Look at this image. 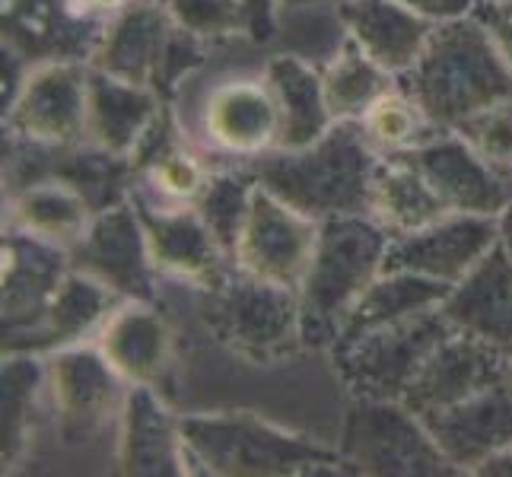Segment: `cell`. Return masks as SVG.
<instances>
[{
  "label": "cell",
  "instance_id": "1",
  "mask_svg": "<svg viewBox=\"0 0 512 477\" xmlns=\"http://www.w3.org/2000/svg\"><path fill=\"white\" fill-rule=\"evenodd\" d=\"M398 83L439 131H458L471 118L512 102V67L474 13L439 23Z\"/></svg>",
  "mask_w": 512,
  "mask_h": 477
},
{
  "label": "cell",
  "instance_id": "2",
  "mask_svg": "<svg viewBox=\"0 0 512 477\" xmlns=\"http://www.w3.org/2000/svg\"><path fill=\"white\" fill-rule=\"evenodd\" d=\"M379 159L360 121H334L331 131L309 147L271 150L242 166L277 201L322 223L331 217L369 214Z\"/></svg>",
  "mask_w": 512,
  "mask_h": 477
},
{
  "label": "cell",
  "instance_id": "3",
  "mask_svg": "<svg viewBox=\"0 0 512 477\" xmlns=\"http://www.w3.org/2000/svg\"><path fill=\"white\" fill-rule=\"evenodd\" d=\"M191 474L217 477H306L347 474L338 449L287 433L255 414L182 417Z\"/></svg>",
  "mask_w": 512,
  "mask_h": 477
},
{
  "label": "cell",
  "instance_id": "4",
  "mask_svg": "<svg viewBox=\"0 0 512 477\" xmlns=\"http://www.w3.org/2000/svg\"><path fill=\"white\" fill-rule=\"evenodd\" d=\"M388 242L392 236L369 214L322 220L312 264L299 284L303 347H334L350 309L382 274Z\"/></svg>",
  "mask_w": 512,
  "mask_h": 477
},
{
  "label": "cell",
  "instance_id": "5",
  "mask_svg": "<svg viewBox=\"0 0 512 477\" xmlns=\"http://www.w3.org/2000/svg\"><path fill=\"white\" fill-rule=\"evenodd\" d=\"M204 322L214 338L252 363H277L303 347L299 290L226 268L207 284Z\"/></svg>",
  "mask_w": 512,
  "mask_h": 477
},
{
  "label": "cell",
  "instance_id": "6",
  "mask_svg": "<svg viewBox=\"0 0 512 477\" xmlns=\"http://www.w3.org/2000/svg\"><path fill=\"white\" fill-rule=\"evenodd\" d=\"M204 45L172 23L163 0H131L105 23L93 67L118 80L150 86L166 99L204 61Z\"/></svg>",
  "mask_w": 512,
  "mask_h": 477
},
{
  "label": "cell",
  "instance_id": "7",
  "mask_svg": "<svg viewBox=\"0 0 512 477\" xmlns=\"http://www.w3.org/2000/svg\"><path fill=\"white\" fill-rule=\"evenodd\" d=\"M338 455L347 474L376 477H452L462 474L443 449L436 446L430 427L404 401L353 398L344 414Z\"/></svg>",
  "mask_w": 512,
  "mask_h": 477
},
{
  "label": "cell",
  "instance_id": "8",
  "mask_svg": "<svg viewBox=\"0 0 512 477\" xmlns=\"http://www.w3.org/2000/svg\"><path fill=\"white\" fill-rule=\"evenodd\" d=\"M455 328L443 309H430L401 322L373 328L357 338L331 347L334 373L350 388L353 398L401 401L417 379L420 366Z\"/></svg>",
  "mask_w": 512,
  "mask_h": 477
},
{
  "label": "cell",
  "instance_id": "9",
  "mask_svg": "<svg viewBox=\"0 0 512 477\" xmlns=\"http://www.w3.org/2000/svg\"><path fill=\"white\" fill-rule=\"evenodd\" d=\"M45 369L48 395L67 446L90 443L115 417H121L131 385L118 376V369L102 357L99 347L74 344L55 350Z\"/></svg>",
  "mask_w": 512,
  "mask_h": 477
},
{
  "label": "cell",
  "instance_id": "10",
  "mask_svg": "<svg viewBox=\"0 0 512 477\" xmlns=\"http://www.w3.org/2000/svg\"><path fill=\"white\" fill-rule=\"evenodd\" d=\"M86 86L90 67L74 58L39 64L10 102L13 137L45 150L77 147L86 140Z\"/></svg>",
  "mask_w": 512,
  "mask_h": 477
},
{
  "label": "cell",
  "instance_id": "11",
  "mask_svg": "<svg viewBox=\"0 0 512 477\" xmlns=\"http://www.w3.org/2000/svg\"><path fill=\"white\" fill-rule=\"evenodd\" d=\"M70 268L99 280L118 299H156V264L134 201L115 204L93 217L86 233L67 249Z\"/></svg>",
  "mask_w": 512,
  "mask_h": 477
},
{
  "label": "cell",
  "instance_id": "12",
  "mask_svg": "<svg viewBox=\"0 0 512 477\" xmlns=\"http://www.w3.org/2000/svg\"><path fill=\"white\" fill-rule=\"evenodd\" d=\"M398 156L427 179L449 214L500 217L512 204V169L490 163L455 131H439L427 144Z\"/></svg>",
  "mask_w": 512,
  "mask_h": 477
},
{
  "label": "cell",
  "instance_id": "13",
  "mask_svg": "<svg viewBox=\"0 0 512 477\" xmlns=\"http://www.w3.org/2000/svg\"><path fill=\"white\" fill-rule=\"evenodd\" d=\"M319 226V220L299 214L258 185L249 220L236 242L233 264L252 277L299 290L315 255Z\"/></svg>",
  "mask_w": 512,
  "mask_h": 477
},
{
  "label": "cell",
  "instance_id": "14",
  "mask_svg": "<svg viewBox=\"0 0 512 477\" xmlns=\"http://www.w3.org/2000/svg\"><path fill=\"white\" fill-rule=\"evenodd\" d=\"M497 242V217L449 214L430 226L414 229V233L395 236L388 242L382 271H408L455 287L458 280L478 268L481 258H487Z\"/></svg>",
  "mask_w": 512,
  "mask_h": 477
},
{
  "label": "cell",
  "instance_id": "15",
  "mask_svg": "<svg viewBox=\"0 0 512 477\" xmlns=\"http://www.w3.org/2000/svg\"><path fill=\"white\" fill-rule=\"evenodd\" d=\"M201 134L220 156L249 163L277 150L280 109L264 70L255 77H229L201 105Z\"/></svg>",
  "mask_w": 512,
  "mask_h": 477
},
{
  "label": "cell",
  "instance_id": "16",
  "mask_svg": "<svg viewBox=\"0 0 512 477\" xmlns=\"http://www.w3.org/2000/svg\"><path fill=\"white\" fill-rule=\"evenodd\" d=\"M131 201L140 214L150 245V258L156 271L169 277H182L191 284H214V280L233 268V261L210 236L207 223L201 220L198 207L191 204H156L144 194L131 191Z\"/></svg>",
  "mask_w": 512,
  "mask_h": 477
},
{
  "label": "cell",
  "instance_id": "17",
  "mask_svg": "<svg viewBox=\"0 0 512 477\" xmlns=\"http://www.w3.org/2000/svg\"><path fill=\"white\" fill-rule=\"evenodd\" d=\"M4 347L20 341L35 325L70 274V255L61 245L39 239L26 229L4 236Z\"/></svg>",
  "mask_w": 512,
  "mask_h": 477
},
{
  "label": "cell",
  "instance_id": "18",
  "mask_svg": "<svg viewBox=\"0 0 512 477\" xmlns=\"http://www.w3.org/2000/svg\"><path fill=\"white\" fill-rule=\"evenodd\" d=\"M506 363L497 350L487 344L468 338L462 331H452L449 338L439 344L427 363L420 366L417 379L404 392V404L417 417H430L436 411H446L462 404L474 395L487 392L493 385H503Z\"/></svg>",
  "mask_w": 512,
  "mask_h": 477
},
{
  "label": "cell",
  "instance_id": "19",
  "mask_svg": "<svg viewBox=\"0 0 512 477\" xmlns=\"http://www.w3.org/2000/svg\"><path fill=\"white\" fill-rule=\"evenodd\" d=\"M118 471L131 477H179L188 471L182 420H175L153 385H131L118 417Z\"/></svg>",
  "mask_w": 512,
  "mask_h": 477
},
{
  "label": "cell",
  "instance_id": "20",
  "mask_svg": "<svg viewBox=\"0 0 512 477\" xmlns=\"http://www.w3.org/2000/svg\"><path fill=\"white\" fill-rule=\"evenodd\" d=\"M443 315L455 331L497 350L503 360H512V261L500 242L452 287Z\"/></svg>",
  "mask_w": 512,
  "mask_h": 477
},
{
  "label": "cell",
  "instance_id": "21",
  "mask_svg": "<svg viewBox=\"0 0 512 477\" xmlns=\"http://www.w3.org/2000/svg\"><path fill=\"white\" fill-rule=\"evenodd\" d=\"M163 96L150 86L118 80L90 64L86 86V144L115 156H134L163 112Z\"/></svg>",
  "mask_w": 512,
  "mask_h": 477
},
{
  "label": "cell",
  "instance_id": "22",
  "mask_svg": "<svg viewBox=\"0 0 512 477\" xmlns=\"http://www.w3.org/2000/svg\"><path fill=\"white\" fill-rule=\"evenodd\" d=\"M423 423L449 462L462 474H474L484 458L512 446V395L506 385H493L455 408L423 417Z\"/></svg>",
  "mask_w": 512,
  "mask_h": 477
},
{
  "label": "cell",
  "instance_id": "23",
  "mask_svg": "<svg viewBox=\"0 0 512 477\" xmlns=\"http://www.w3.org/2000/svg\"><path fill=\"white\" fill-rule=\"evenodd\" d=\"M96 347L128 385H156L169 366L172 334L153 303L121 299L96 331Z\"/></svg>",
  "mask_w": 512,
  "mask_h": 477
},
{
  "label": "cell",
  "instance_id": "24",
  "mask_svg": "<svg viewBox=\"0 0 512 477\" xmlns=\"http://www.w3.org/2000/svg\"><path fill=\"white\" fill-rule=\"evenodd\" d=\"M344 32L388 74H408L427 48L433 23L398 0H344L338 4Z\"/></svg>",
  "mask_w": 512,
  "mask_h": 477
},
{
  "label": "cell",
  "instance_id": "25",
  "mask_svg": "<svg viewBox=\"0 0 512 477\" xmlns=\"http://www.w3.org/2000/svg\"><path fill=\"white\" fill-rule=\"evenodd\" d=\"M118 303L121 299L109 287H102L99 280L70 268V274L61 280L58 293L51 296L42 322L29 334H23L20 341L4 347V353H42V350L55 353L64 347H74L86 334H96Z\"/></svg>",
  "mask_w": 512,
  "mask_h": 477
},
{
  "label": "cell",
  "instance_id": "26",
  "mask_svg": "<svg viewBox=\"0 0 512 477\" xmlns=\"http://www.w3.org/2000/svg\"><path fill=\"white\" fill-rule=\"evenodd\" d=\"M277 109H280V137L277 150H299L325 137L334 125V115L325 99L322 67L299 55H274L264 64Z\"/></svg>",
  "mask_w": 512,
  "mask_h": 477
},
{
  "label": "cell",
  "instance_id": "27",
  "mask_svg": "<svg viewBox=\"0 0 512 477\" xmlns=\"http://www.w3.org/2000/svg\"><path fill=\"white\" fill-rule=\"evenodd\" d=\"M369 217L395 239L449 217V207L439 201V194L427 185V179H423L408 159L382 156L373 179Z\"/></svg>",
  "mask_w": 512,
  "mask_h": 477
},
{
  "label": "cell",
  "instance_id": "28",
  "mask_svg": "<svg viewBox=\"0 0 512 477\" xmlns=\"http://www.w3.org/2000/svg\"><path fill=\"white\" fill-rule=\"evenodd\" d=\"M449 293H452V287L443 284V280L408 274V271H382L373 284L366 287V293L357 299V306L350 309L338 341L357 338V334L401 322V318H411L420 312L443 309Z\"/></svg>",
  "mask_w": 512,
  "mask_h": 477
},
{
  "label": "cell",
  "instance_id": "29",
  "mask_svg": "<svg viewBox=\"0 0 512 477\" xmlns=\"http://www.w3.org/2000/svg\"><path fill=\"white\" fill-rule=\"evenodd\" d=\"M93 217V207L86 204L83 194L58 179L23 185L13 201L16 229H26V233L55 242L61 249H70L86 233Z\"/></svg>",
  "mask_w": 512,
  "mask_h": 477
},
{
  "label": "cell",
  "instance_id": "30",
  "mask_svg": "<svg viewBox=\"0 0 512 477\" xmlns=\"http://www.w3.org/2000/svg\"><path fill=\"white\" fill-rule=\"evenodd\" d=\"M322 83H325V99H328L334 121H360L379 96L395 90L398 77L388 74L385 67H379L347 35L341 48L325 61Z\"/></svg>",
  "mask_w": 512,
  "mask_h": 477
},
{
  "label": "cell",
  "instance_id": "31",
  "mask_svg": "<svg viewBox=\"0 0 512 477\" xmlns=\"http://www.w3.org/2000/svg\"><path fill=\"white\" fill-rule=\"evenodd\" d=\"M360 125H363L366 140L373 144V150L379 156L411 153L439 134V128L423 115V109L401 83L369 105V112L360 118Z\"/></svg>",
  "mask_w": 512,
  "mask_h": 477
},
{
  "label": "cell",
  "instance_id": "32",
  "mask_svg": "<svg viewBox=\"0 0 512 477\" xmlns=\"http://www.w3.org/2000/svg\"><path fill=\"white\" fill-rule=\"evenodd\" d=\"M255 191H258V182L252 179V172L239 163L236 169L210 172L201 198H198V204H194L201 220L207 223L210 236L217 239V245L226 252L229 261H233L242 226H245V220H249Z\"/></svg>",
  "mask_w": 512,
  "mask_h": 477
},
{
  "label": "cell",
  "instance_id": "33",
  "mask_svg": "<svg viewBox=\"0 0 512 477\" xmlns=\"http://www.w3.org/2000/svg\"><path fill=\"white\" fill-rule=\"evenodd\" d=\"M48 385V369L35 353H7L4 360V468L20 462L29 439V423L39 392Z\"/></svg>",
  "mask_w": 512,
  "mask_h": 477
},
{
  "label": "cell",
  "instance_id": "34",
  "mask_svg": "<svg viewBox=\"0 0 512 477\" xmlns=\"http://www.w3.org/2000/svg\"><path fill=\"white\" fill-rule=\"evenodd\" d=\"M172 23L201 42H220L233 35L252 39V13L245 0H163Z\"/></svg>",
  "mask_w": 512,
  "mask_h": 477
},
{
  "label": "cell",
  "instance_id": "35",
  "mask_svg": "<svg viewBox=\"0 0 512 477\" xmlns=\"http://www.w3.org/2000/svg\"><path fill=\"white\" fill-rule=\"evenodd\" d=\"M455 134H462L474 150L490 159V163L512 169V102L471 118L468 125H462Z\"/></svg>",
  "mask_w": 512,
  "mask_h": 477
},
{
  "label": "cell",
  "instance_id": "36",
  "mask_svg": "<svg viewBox=\"0 0 512 477\" xmlns=\"http://www.w3.org/2000/svg\"><path fill=\"white\" fill-rule=\"evenodd\" d=\"M474 16L487 26L493 42L503 51L506 64L512 67V0H481L474 7Z\"/></svg>",
  "mask_w": 512,
  "mask_h": 477
},
{
  "label": "cell",
  "instance_id": "37",
  "mask_svg": "<svg viewBox=\"0 0 512 477\" xmlns=\"http://www.w3.org/2000/svg\"><path fill=\"white\" fill-rule=\"evenodd\" d=\"M398 4L420 13L423 20H430L433 26H439V23H452V20H462V16H471L474 7H478V0H398Z\"/></svg>",
  "mask_w": 512,
  "mask_h": 477
},
{
  "label": "cell",
  "instance_id": "38",
  "mask_svg": "<svg viewBox=\"0 0 512 477\" xmlns=\"http://www.w3.org/2000/svg\"><path fill=\"white\" fill-rule=\"evenodd\" d=\"M252 13V42H271L277 35V4L274 0H245Z\"/></svg>",
  "mask_w": 512,
  "mask_h": 477
},
{
  "label": "cell",
  "instance_id": "39",
  "mask_svg": "<svg viewBox=\"0 0 512 477\" xmlns=\"http://www.w3.org/2000/svg\"><path fill=\"white\" fill-rule=\"evenodd\" d=\"M474 474H481V477H512V446L484 458V462L474 468Z\"/></svg>",
  "mask_w": 512,
  "mask_h": 477
},
{
  "label": "cell",
  "instance_id": "40",
  "mask_svg": "<svg viewBox=\"0 0 512 477\" xmlns=\"http://www.w3.org/2000/svg\"><path fill=\"white\" fill-rule=\"evenodd\" d=\"M277 10H334L338 4H344V0H274Z\"/></svg>",
  "mask_w": 512,
  "mask_h": 477
},
{
  "label": "cell",
  "instance_id": "41",
  "mask_svg": "<svg viewBox=\"0 0 512 477\" xmlns=\"http://www.w3.org/2000/svg\"><path fill=\"white\" fill-rule=\"evenodd\" d=\"M80 4L96 16H115L121 7H128L131 0H80Z\"/></svg>",
  "mask_w": 512,
  "mask_h": 477
},
{
  "label": "cell",
  "instance_id": "42",
  "mask_svg": "<svg viewBox=\"0 0 512 477\" xmlns=\"http://www.w3.org/2000/svg\"><path fill=\"white\" fill-rule=\"evenodd\" d=\"M497 223H500V249H503V252L509 255V261H512V204L497 217Z\"/></svg>",
  "mask_w": 512,
  "mask_h": 477
},
{
  "label": "cell",
  "instance_id": "43",
  "mask_svg": "<svg viewBox=\"0 0 512 477\" xmlns=\"http://www.w3.org/2000/svg\"><path fill=\"white\" fill-rule=\"evenodd\" d=\"M503 385H506V392L512 395V360L506 363V376H503Z\"/></svg>",
  "mask_w": 512,
  "mask_h": 477
},
{
  "label": "cell",
  "instance_id": "44",
  "mask_svg": "<svg viewBox=\"0 0 512 477\" xmlns=\"http://www.w3.org/2000/svg\"><path fill=\"white\" fill-rule=\"evenodd\" d=\"M478 4H481V0H478Z\"/></svg>",
  "mask_w": 512,
  "mask_h": 477
}]
</instances>
